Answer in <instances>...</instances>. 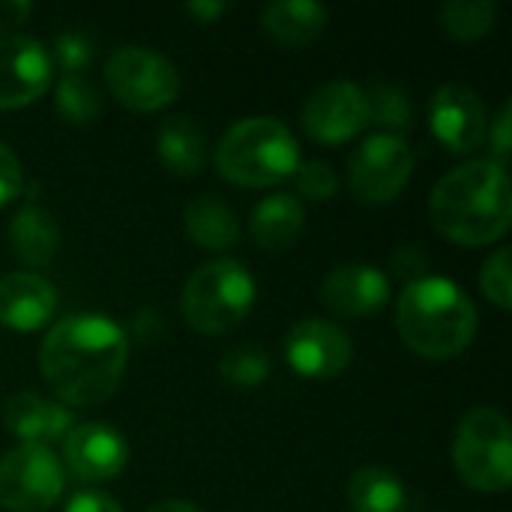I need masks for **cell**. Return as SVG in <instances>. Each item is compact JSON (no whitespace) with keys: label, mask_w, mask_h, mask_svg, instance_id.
<instances>
[{"label":"cell","mask_w":512,"mask_h":512,"mask_svg":"<svg viewBox=\"0 0 512 512\" xmlns=\"http://www.w3.org/2000/svg\"><path fill=\"white\" fill-rule=\"evenodd\" d=\"M512 117V105L510 102H504L501 105V111H498V117H495V123L489 126V147H492V162H498L501 168H507V162H510V144H512V132H510V120Z\"/></svg>","instance_id":"d6a6232c"},{"label":"cell","mask_w":512,"mask_h":512,"mask_svg":"<svg viewBox=\"0 0 512 512\" xmlns=\"http://www.w3.org/2000/svg\"><path fill=\"white\" fill-rule=\"evenodd\" d=\"M432 228L456 246H489L510 231L512 183L492 159H471L447 171L429 198Z\"/></svg>","instance_id":"7a4b0ae2"},{"label":"cell","mask_w":512,"mask_h":512,"mask_svg":"<svg viewBox=\"0 0 512 512\" xmlns=\"http://www.w3.org/2000/svg\"><path fill=\"white\" fill-rule=\"evenodd\" d=\"M216 171L234 186L267 189L300 168V147L294 132L279 117H243L216 144Z\"/></svg>","instance_id":"277c9868"},{"label":"cell","mask_w":512,"mask_h":512,"mask_svg":"<svg viewBox=\"0 0 512 512\" xmlns=\"http://www.w3.org/2000/svg\"><path fill=\"white\" fill-rule=\"evenodd\" d=\"M228 9H231V3H222V0H192V3L186 6V12H189L195 21H201V24L216 21V18L225 15Z\"/></svg>","instance_id":"e575fe53"},{"label":"cell","mask_w":512,"mask_h":512,"mask_svg":"<svg viewBox=\"0 0 512 512\" xmlns=\"http://www.w3.org/2000/svg\"><path fill=\"white\" fill-rule=\"evenodd\" d=\"M318 297L324 309L333 312L336 318H348V321L372 318L390 303V279L384 270L372 264L351 261L327 273Z\"/></svg>","instance_id":"5bb4252c"},{"label":"cell","mask_w":512,"mask_h":512,"mask_svg":"<svg viewBox=\"0 0 512 512\" xmlns=\"http://www.w3.org/2000/svg\"><path fill=\"white\" fill-rule=\"evenodd\" d=\"M255 306V276L234 258L201 264L180 294L183 321L201 336H222L243 324Z\"/></svg>","instance_id":"5b68a950"},{"label":"cell","mask_w":512,"mask_h":512,"mask_svg":"<svg viewBox=\"0 0 512 512\" xmlns=\"http://www.w3.org/2000/svg\"><path fill=\"white\" fill-rule=\"evenodd\" d=\"M147 512H204L201 507H195L192 501H183V498H168V501H159L153 504Z\"/></svg>","instance_id":"d590c367"},{"label":"cell","mask_w":512,"mask_h":512,"mask_svg":"<svg viewBox=\"0 0 512 512\" xmlns=\"http://www.w3.org/2000/svg\"><path fill=\"white\" fill-rule=\"evenodd\" d=\"M54 111L75 126H87L99 117L102 99L87 75H60L54 87Z\"/></svg>","instance_id":"d4e9b609"},{"label":"cell","mask_w":512,"mask_h":512,"mask_svg":"<svg viewBox=\"0 0 512 512\" xmlns=\"http://www.w3.org/2000/svg\"><path fill=\"white\" fill-rule=\"evenodd\" d=\"M105 87L129 111H162L180 93L177 66L147 45H123L105 60Z\"/></svg>","instance_id":"52a82bcc"},{"label":"cell","mask_w":512,"mask_h":512,"mask_svg":"<svg viewBox=\"0 0 512 512\" xmlns=\"http://www.w3.org/2000/svg\"><path fill=\"white\" fill-rule=\"evenodd\" d=\"M453 465L459 480L486 495L507 492L512 483L510 423L495 408H471L456 429Z\"/></svg>","instance_id":"8992f818"},{"label":"cell","mask_w":512,"mask_h":512,"mask_svg":"<svg viewBox=\"0 0 512 512\" xmlns=\"http://www.w3.org/2000/svg\"><path fill=\"white\" fill-rule=\"evenodd\" d=\"M294 180H297V192L309 201H330L339 189L336 171L321 159H312L306 165L300 162V168L294 171Z\"/></svg>","instance_id":"f546056e"},{"label":"cell","mask_w":512,"mask_h":512,"mask_svg":"<svg viewBox=\"0 0 512 512\" xmlns=\"http://www.w3.org/2000/svg\"><path fill=\"white\" fill-rule=\"evenodd\" d=\"M432 135L450 153H474L489 135V114L483 99L468 84H444L429 102Z\"/></svg>","instance_id":"4fadbf2b"},{"label":"cell","mask_w":512,"mask_h":512,"mask_svg":"<svg viewBox=\"0 0 512 512\" xmlns=\"http://www.w3.org/2000/svg\"><path fill=\"white\" fill-rule=\"evenodd\" d=\"M441 30L459 42L486 36L498 21V6L492 0H450L438 12Z\"/></svg>","instance_id":"cb8c5ba5"},{"label":"cell","mask_w":512,"mask_h":512,"mask_svg":"<svg viewBox=\"0 0 512 512\" xmlns=\"http://www.w3.org/2000/svg\"><path fill=\"white\" fill-rule=\"evenodd\" d=\"M165 336V318L159 309H138L129 321V336L126 342H141V345H153Z\"/></svg>","instance_id":"1f68e13d"},{"label":"cell","mask_w":512,"mask_h":512,"mask_svg":"<svg viewBox=\"0 0 512 512\" xmlns=\"http://www.w3.org/2000/svg\"><path fill=\"white\" fill-rule=\"evenodd\" d=\"M156 153L174 177H195L204 168V132L189 114H171L156 132Z\"/></svg>","instance_id":"7402d4cb"},{"label":"cell","mask_w":512,"mask_h":512,"mask_svg":"<svg viewBox=\"0 0 512 512\" xmlns=\"http://www.w3.org/2000/svg\"><path fill=\"white\" fill-rule=\"evenodd\" d=\"M300 126L312 141L327 144V147L354 141L369 126L366 87H360L357 81H345V78L321 84L303 102Z\"/></svg>","instance_id":"30bf717a"},{"label":"cell","mask_w":512,"mask_h":512,"mask_svg":"<svg viewBox=\"0 0 512 512\" xmlns=\"http://www.w3.org/2000/svg\"><path fill=\"white\" fill-rule=\"evenodd\" d=\"M63 459L81 483H108L123 474L129 444L114 426L81 423L63 438Z\"/></svg>","instance_id":"9a60e30c"},{"label":"cell","mask_w":512,"mask_h":512,"mask_svg":"<svg viewBox=\"0 0 512 512\" xmlns=\"http://www.w3.org/2000/svg\"><path fill=\"white\" fill-rule=\"evenodd\" d=\"M474 300L444 276L411 279L396 303V327L402 342L426 360H453L477 336Z\"/></svg>","instance_id":"3957f363"},{"label":"cell","mask_w":512,"mask_h":512,"mask_svg":"<svg viewBox=\"0 0 512 512\" xmlns=\"http://www.w3.org/2000/svg\"><path fill=\"white\" fill-rule=\"evenodd\" d=\"M51 63L63 69V75H84L93 60V42L81 30H63L51 39Z\"/></svg>","instance_id":"83f0119b"},{"label":"cell","mask_w":512,"mask_h":512,"mask_svg":"<svg viewBox=\"0 0 512 512\" xmlns=\"http://www.w3.org/2000/svg\"><path fill=\"white\" fill-rule=\"evenodd\" d=\"M183 222H186L189 240L207 252H228L243 237V228H240L234 207L216 195L192 198L183 210Z\"/></svg>","instance_id":"44dd1931"},{"label":"cell","mask_w":512,"mask_h":512,"mask_svg":"<svg viewBox=\"0 0 512 512\" xmlns=\"http://www.w3.org/2000/svg\"><path fill=\"white\" fill-rule=\"evenodd\" d=\"M345 501L351 512H405L408 492L399 474H393L390 468L366 465L348 477Z\"/></svg>","instance_id":"603a6c76"},{"label":"cell","mask_w":512,"mask_h":512,"mask_svg":"<svg viewBox=\"0 0 512 512\" xmlns=\"http://www.w3.org/2000/svg\"><path fill=\"white\" fill-rule=\"evenodd\" d=\"M129 366L126 330L102 315L60 318L39 348L45 384L63 405L93 408L111 399Z\"/></svg>","instance_id":"6da1fadb"},{"label":"cell","mask_w":512,"mask_h":512,"mask_svg":"<svg viewBox=\"0 0 512 512\" xmlns=\"http://www.w3.org/2000/svg\"><path fill=\"white\" fill-rule=\"evenodd\" d=\"M9 246L18 261L30 267V273L48 267L60 249V225L51 210L36 201H27L9 222Z\"/></svg>","instance_id":"d6986e66"},{"label":"cell","mask_w":512,"mask_h":512,"mask_svg":"<svg viewBox=\"0 0 512 512\" xmlns=\"http://www.w3.org/2000/svg\"><path fill=\"white\" fill-rule=\"evenodd\" d=\"M510 249L501 246L480 270V288L483 294L501 309V312H510L512 306V279H510Z\"/></svg>","instance_id":"f1b7e54d"},{"label":"cell","mask_w":512,"mask_h":512,"mask_svg":"<svg viewBox=\"0 0 512 512\" xmlns=\"http://www.w3.org/2000/svg\"><path fill=\"white\" fill-rule=\"evenodd\" d=\"M63 486L66 474L51 447L18 444L0 456V507L6 512H48Z\"/></svg>","instance_id":"ba28073f"},{"label":"cell","mask_w":512,"mask_h":512,"mask_svg":"<svg viewBox=\"0 0 512 512\" xmlns=\"http://www.w3.org/2000/svg\"><path fill=\"white\" fill-rule=\"evenodd\" d=\"M285 360L300 378L333 381L351 366L354 342L339 324L324 318H306L288 330Z\"/></svg>","instance_id":"8fae6325"},{"label":"cell","mask_w":512,"mask_h":512,"mask_svg":"<svg viewBox=\"0 0 512 512\" xmlns=\"http://www.w3.org/2000/svg\"><path fill=\"white\" fill-rule=\"evenodd\" d=\"M219 378L234 390H255L270 378V357L258 345L231 348L219 363Z\"/></svg>","instance_id":"484cf974"},{"label":"cell","mask_w":512,"mask_h":512,"mask_svg":"<svg viewBox=\"0 0 512 512\" xmlns=\"http://www.w3.org/2000/svg\"><path fill=\"white\" fill-rule=\"evenodd\" d=\"M57 309L54 285L30 270L6 273L0 279V324L15 333L42 330Z\"/></svg>","instance_id":"2e32d148"},{"label":"cell","mask_w":512,"mask_h":512,"mask_svg":"<svg viewBox=\"0 0 512 512\" xmlns=\"http://www.w3.org/2000/svg\"><path fill=\"white\" fill-rule=\"evenodd\" d=\"M306 225V210L303 201L291 192H273L258 201L249 219L252 240L267 249V252H282L291 249Z\"/></svg>","instance_id":"ffe728a7"},{"label":"cell","mask_w":512,"mask_h":512,"mask_svg":"<svg viewBox=\"0 0 512 512\" xmlns=\"http://www.w3.org/2000/svg\"><path fill=\"white\" fill-rule=\"evenodd\" d=\"M3 426L21 444L48 447L69 435L75 417L63 402L42 399L39 393H15L3 405Z\"/></svg>","instance_id":"e0dca14e"},{"label":"cell","mask_w":512,"mask_h":512,"mask_svg":"<svg viewBox=\"0 0 512 512\" xmlns=\"http://www.w3.org/2000/svg\"><path fill=\"white\" fill-rule=\"evenodd\" d=\"M414 174V150L402 135L375 132L348 159V186L363 204L393 201Z\"/></svg>","instance_id":"9c48e42d"},{"label":"cell","mask_w":512,"mask_h":512,"mask_svg":"<svg viewBox=\"0 0 512 512\" xmlns=\"http://www.w3.org/2000/svg\"><path fill=\"white\" fill-rule=\"evenodd\" d=\"M327 18V6L315 0H276L261 12V30L282 48H303L327 30Z\"/></svg>","instance_id":"ac0fdd59"},{"label":"cell","mask_w":512,"mask_h":512,"mask_svg":"<svg viewBox=\"0 0 512 512\" xmlns=\"http://www.w3.org/2000/svg\"><path fill=\"white\" fill-rule=\"evenodd\" d=\"M54 63L48 48L33 36H0V111L24 108L48 93Z\"/></svg>","instance_id":"7c38bea8"},{"label":"cell","mask_w":512,"mask_h":512,"mask_svg":"<svg viewBox=\"0 0 512 512\" xmlns=\"http://www.w3.org/2000/svg\"><path fill=\"white\" fill-rule=\"evenodd\" d=\"M63 512H123V507L105 492H78Z\"/></svg>","instance_id":"836d02e7"},{"label":"cell","mask_w":512,"mask_h":512,"mask_svg":"<svg viewBox=\"0 0 512 512\" xmlns=\"http://www.w3.org/2000/svg\"><path fill=\"white\" fill-rule=\"evenodd\" d=\"M366 99H369V123L381 126L384 132L399 135V129L411 123V102L399 87L387 81H375L366 90Z\"/></svg>","instance_id":"4316f807"},{"label":"cell","mask_w":512,"mask_h":512,"mask_svg":"<svg viewBox=\"0 0 512 512\" xmlns=\"http://www.w3.org/2000/svg\"><path fill=\"white\" fill-rule=\"evenodd\" d=\"M24 186V171L18 156L0 141V207H6L9 201H15L21 195Z\"/></svg>","instance_id":"4dcf8cb0"}]
</instances>
